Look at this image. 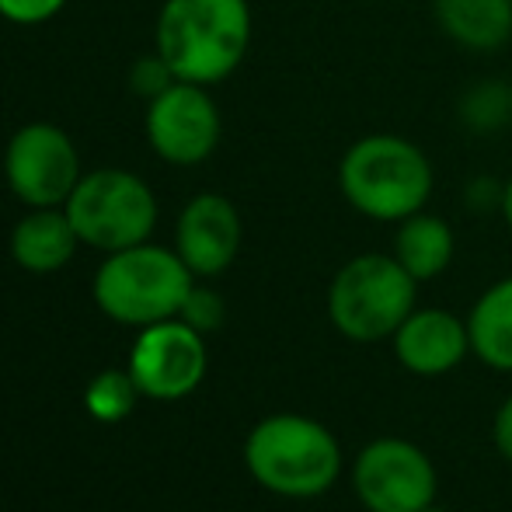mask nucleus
Here are the masks:
<instances>
[{
    "mask_svg": "<svg viewBox=\"0 0 512 512\" xmlns=\"http://www.w3.org/2000/svg\"><path fill=\"white\" fill-rule=\"evenodd\" d=\"M192 286L196 272L182 262L178 251L143 241L105 258L95 272V304L112 321L147 328L182 314Z\"/></svg>",
    "mask_w": 512,
    "mask_h": 512,
    "instance_id": "20e7f679",
    "label": "nucleus"
},
{
    "mask_svg": "<svg viewBox=\"0 0 512 512\" xmlns=\"http://www.w3.org/2000/svg\"><path fill=\"white\" fill-rule=\"evenodd\" d=\"M439 32L460 49L495 53L512 39V0H432Z\"/></svg>",
    "mask_w": 512,
    "mask_h": 512,
    "instance_id": "4468645a",
    "label": "nucleus"
},
{
    "mask_svg": "<svg viewBox=\"0 0 512 512\" xmlns=\"http://www.w3.org/2000/svg\"><path fill=\"white\" fill-rule=\"evenodd\" d=\"M453 251H457V237H453L450 223L443 216L418 209V213H411L398 223L391 255L405 265L418 283H429V279L443 276L450 269Z\"/></svg>",
    "mask_w": 512,
    "mask_h": 512,
    "instance_id": "2eb2a0df",
    "label": "nucleus"
},
{
    "mask_svg": "<svg viewBox=\"0 0 512 512\" xmlns=\"http://www.w3.org/2000/svg\"><path fill=\"white\" fill-rule=\"evenodd\" d=\"M63 209L81 244L105 251V255L143 244L157 227L154 192L140 175L126 168L84 171Z\"/></svg>",
    "mask_w": 512,
    "mask_h": 512,
    "instance_id": "423d86ee",
    "label": "nucleus"
},
{
    "mask_svg": "<svg viewBox=\"0 0 512 512\" xmlns=\"http://www.w3.org/2000/svg\"><path fill=\"white\" fill-rule=\"evenodd\" d=\"M67 7V0H0V18L11 25H42L56 18Z\"/></svg>",
    "mask_w": 512,
    "mask_h": 512,
    "instance_id": "412c9836",
    "label": "nucleus"
},
{
    "mask_svg": "<svg viewBox=\"0 0 512 512\" xmlns=\"http://www.w3.org/2000/svg\"><path fill=\"white\" fill-rule=\"evenodd\" d=\"M77 244H81V237H77L63 206L32 209L11 230V258L35 276L60 272L74 258Z\"/></svg>",
    "mask_w": 512,
    "mask_h": 512,
    "instance_id": "ddd939ff",
    "label": "nucleus"
},
{
    "mask_svg": "<svg viewBox=\"0 0 512 512\" xmlns=\"http://www.w3.org/2000/svg\"><path fill=\"white\" fill-rule=\"evenodd\" d=\"M81 154L67 129L53 122H28L11 136L4 150L7 189L32 209L67 206L81 182Z\"/></svg>",
    "mask_w": 512,
    "mask_h": 512,
    "instance_id": "6e6552de",
    "label": "nucleus"
},
{
    "mask_svg": "<svg viewBox=\"0 0 512 512\" xmlns=\"http://www.w3.org/2000/svg\"><path fill=\"white\" fill-rule=\"evenodd\" d=\"M422 512H450V509H439L436 502H432V506H429V509H422Z\"/></svg>",
    "mask_w": 512,
    "mask_h": 512,
    "instance_id": "b1692460",
    "label": "nucleus"
},
{
    "mask_svg": "<svg viewBox=\"0 0 512 512\" xmlns=\"http://www.w3.org/2000/svg\"><path fill=\"white\" fill-rule=\"evenodd\" d=\"M499 209H502V216H506V223H509V230H512V175H509V182L502 185V203H499Z\"/></svg>",
    "mask_w": 512,
    "mask_h": 512,
    "instance_id": "5701e85b",
    "label": "nucleus"
},
{
    "mask_svg": "<svg viewBox=\"0 0 512 512\" xmlns=\"http://www.w3.org/2000/svg\"><path fill=\"white\" fill-rule=\"evenodd\" d=\"M220 108L203 84L175 81L147 102V143L161 161L192 168L220 147Z\"/></svg>",
    "mask_w": 512,
    "mask_h": 512,
    "instance_id": "1a4fd4ad",
    "label": "nucleus"
},
{
    "mask_svg": "<svg viewBox=\"0 0 512 512\" xmlns=\"http://www.w3.org/2000/svg\"><path fill=\"white\" fill-rule=\"evenodd\" d=\"M241 213L220 192H199L189 206L178 213L175 251L196 276H220L234 265L241 251Z\"/></svg>",
    "mask_w": 512,
    "mask_h": 512,
    "instance_id": "9b49d317",
    "label": "nucleus"
},
{
    "mask_svg": "<svg viewBox=\"0 0 512 512\" xmlns=\"http://www.w3.org/2000/svg\"><path fill=\"white\" fill-rule=\"evenodd\" d=\"M394 356L415 377H443L471 356L467 321L443 307L411 310L408 321L394 331Z\"/></svg>",
    "mask_w": 512,
    "mask_h": 512,
    "instance_id": "f8f14e48",
    "label": "nucleus"
},
{
    "mask_svg": "<svg viewBox=\"0 0 512 512\" xmlns=\"http://www.w3.org/2000/svg\"><path fill=\"white\" fill-rule=\"evenodd\" d=\"M418 279L394 255L366 251L335 272L328 286V321L349 342H384L415 310Z\"/></svg>",
    "mask_w": 512,
    "mask_h": 512,
    "instance_id": "39448f33",
    "label": "nucleus"
},
{
    "mask_svg": "<svg viewBox=\"0 0 512 512\" xmlns=\"http://www.w3.org/2000/svg\"><path fill=\"white\" fill-rule=\"evenodd\" d=\"M175 81H178L175 70L168 67V60H164L161 53L140 56V60L129 67V91L147 98V102H154L157 95H164Z\"/></svg>",
    "mask_w": 512,
    "mask_h": 512,
    "instance_id": "6ab92c4d",
    "label": "nucleus"
},
{
    "mask_svg": "<svg viewBox=\"0 0 512 512\" xmlns=\"http://www.w3.org/2000/svg\"><path fill=\"white\" fill-rule=\"evenodd\" d=\"M432 161L418 143L398 133L359 136L338 161L342 199L366 220L401 223L432 196Z\"/></svg>",
    "mask_w": 512,
    "mask_h": 512,
    "instance_id": "f03ea898",
    "label": "nucleus"
},
{
    "mask_svg": "<svg viewBox=\"0 0 512 512\" xmlns=\"http://www.w3.org/2000/svg\"><path fill=\"white\" fill-rule=\"evenodd\" d=\"M136 394H140V387H136L133 373L105 370L88 384L84 405H88V411L98 422H122L126 415H133Z\"/></svg>",
    "mask_w": 512,
    "mask_h": 512,
    "instance_id": "f3484780",
    "label": "nucleus"
},
{
    "mask_svg": "<svg viewBox=\"0 0 512 512\" xmlns=\"http://www.w3.org/2000/svg\"><path fill=\"white\" fill-rule=\"evenodd\" d=\"M460 122L471 133H495L509 126V84L481 81L460 98Z\"/></svg>",
    "mask_w": 512,
    "mask_h": 512,
    "instance_id": "a211bd4d",
    "label": "nucleus"
},
{
    "mask_svg": "<svg viewBox=\"0 0 512 512\" xmlns=\"http://www.w3.org/2000/svg\"><path fill=\"white\" fill-rule=\"evenodd\" d=\"M509 126H512V84H509Z\"/></svg>",
    "mask_w": 512,
    "mask_h": 512,
    "instance_id": "393cba45",
    "label": "nucleus"
},
{
    "mask_svg": "<svg viewBox=\"0 0 512 512\" xmlns=\"http://www.w3.org/2000/svg\"><path fill=\"white\" fill-rule=\"evenodd\" d=\"M129 373H133L140 394H147V398L157 401L185 398L206 377L203 335L196 328H189L182 317L147 324L133 345Z\"/></svg>",
    "mask_w": 512,
    "mask_h": 512,
    "instance_id": "9d476101",
    "label": "nucleus"
},
{
    "mask_svg": "<svg viewBox=\"0 0 512 512\" xmlns=\"http://www.w3.org/2000/svg\"><path fill=\"white\" fill-rule=\"evenodd\" d=\"M492 439H495V450L512 464V394L499 405L492 418Z\"/></svg>",
    "mask_w": 512,
    "mask_h": 512,
    "instance_id": "4be33fe9",
    "label": "nucleus"
},
{
    "mask_svg": "<svg viewBox=\"0 0 512 512\" xmlns=\"http://www.w3.org/2000/svg\"><path fill=\"white\" fill-rule=\"evenodd\" d=\"M352 492L366 512H422L436 502L439 474L418 443L380 436L359 450Z\"/></svg>",
    "mask_w": 512,
    "mask_h": 512,
    "instance_id": "0eeeda50",
    "label": "nucleus"
},
{
    "mask_svg": "<svg viewBox=\"0 0 512 512\" xmlns=\"http://www.w3.org/2000/svg\"><path fill=\"white\" fill-rule=\"evenodd\" d=\"M471 356L499 373H512V276L492 283L467 314Z\"/></svg>",
    "mask_w": 512,
    "mask_h": 512,
    "instance_id": "dca6fc26",
    "label": "nucleus"
},
{
    "mask_svg": "<svg viewBox=\"0 0 512 512\" xmlns=\"http://www.w3.org/2000/svg\"><path fill=\"white\" fill-rule=\"evenodd\" d=\"M251 46L248 0H164L157 14V53L178 81L220 84Z\"/></svg>",
    "mask_w": 512,
    "mask_h": 512,
    "instance_id": "f257e3e1",
    "label": "nucleus"
},
{
    "mask_svg": "<svg viewBox=\"0 0 512 512\" xmlns=\"http://www.w3.org/2000/svg\"><path fill=\"white\" fill-rule=\"evenodd\" d=\"M182 317L189 328H196L199 335H206V331H216L223 324V317H227V307H223L220 293H213L209 286H192V293L185 297L182 304Z\"/></svg>",
    "mask_w": 512,
    "mask_h": 512,
    "instance_id": "aec40b11",
    "label": "nucleus"
},
{
    "mask_svg": "<svg viewBox=\"0 0 512 512\" xmlns=\"http://www.w3.org/2000/svg\"><path fill=\"white\" fill-rule=\"evenodd\" d=\"M251 478L283 499H321L342 474V446L328 425L307 415H269L244 443Z\"/></svg>",
    "mask_w": 512,
    "mask_h": 512,
    "instance_id": "7ed1b4c3",
    "label": "nucleus"
}]
</instances>
